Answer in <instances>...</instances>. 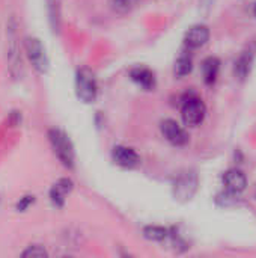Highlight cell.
I'll return each mask as SVG.
<instances>
[{
	"mask_svg": "<svg viewBox=\"0 0 256 258\" xmlns=\"http://www.w3.org/2000/svg\"><path fill=\"white\" fill-rule=\"evenodd\" d=\"M210 39V27L205 24L192 26L184 35V45L190 50H196L204 47Z\"/></svg>",
	"mask_w": 256,
	"mask_h": 258,
	"instance_id": "obj_7",
	"label": "cell"
},
{
	"mask_svg": "<svg viewBox=\"0 0 256 258\" xmlns=\"http://www.w3.org/2000/svg\"><path fill=\"white\" fill-rule=\"evenodd\" d=\"M202 77L207 85H213L217 80L220 71V60L216 56H210L202 62Z\"/></svg>",
	"mask_w": 256,
	"mask_h": 258,
	"instance_id": "obj_13",
	"label": "cell"
},
{
	"mask_svg": "<svg viewBox=\"0 0 256 258\" xmlns=\"http://www.w3.org/2000/svg\"><path fill=\"white\" fill-rule=\"evenodd\" d=\"M139 0H110L112 9L118 14H127L136 8Z\"/></svg>",
	"mask_w": 256,
	"mask_h": 258,
	"instance_id": "obj_16",
	"label": "cell"
},
{
	"mask_svg": "<svg viewBox=\"0 0 256 258\" xmlns=\"http://www.w3.org/2000/svg\"><path fill=\"white\" fill-rule=\"evenodd\" d=\"M48 139H50L51 147H53L56 156L59 157V160L66 168H72L74 166L75 153H74V147H72L69 138L66 136V133H63L59 128H51L48 132Z\"/></svg>",
	"mask_w": 256,
	"mask_h": 258,
	"instance_id": "obj_2",
	"label": "cell"
},
{
	"mask_svg": "<svg viewBox=\"0 0 256 258\" xmlns=\"http://www.w3.org/2000/svg\"><path fill=\"white\" fill-rule=\"evenodd\" d=\"M169 231L164 227H158V225H149L143 230V236L149 240L154 242H161L167 237Z\"/></svg>",
	"mask_w": 256,
	"mask_h": 258,
	"instance_id": "obj_15",
	"label": "cell"
},
{
	"mask_svg": "<svg viewBox=\"0 0 256 258\" xmlns=\"http://www.w3.org/2000/svg\"><path fill=\"white\" fill-rule=\"evenodd\" d=\"M26 50H27V56H29L32 65L39 73H45L48 68V59H47V54H45V50H44L41 41L38 38H27Z\"/></svg>",
	"mask_w": 256,
	"mask_h": 258,
	"instance_id": "obj_6",
	"label": "cell"
},
{
	"mask_svg": "<svg viewBox=\"0 0 256 258\" xmlns=\"http://www.w3.org/2000/svg\"><path fill=\"white\" fill-rule=\"evenodd\" d=\"M112 159L118 166L122 168H134L140 163V157L136 153V150L125 147V145H118L112 151Z\"/></svg>",
	"mask_w": 256,
	"mask_h": 258,
	"instance_id": "obj_8",
	"label": "cell"
},
{
	"mask_svg": "<svg viewBox=\"0 0 256 258\" xmlns=\"http://www.w3.org/2000/svg\"><path fill=\"white\" fill-rule=\"evenodd\" d=\"M192 70H193V60H192V57L189 54H181L177 59V62H175V68H174L175 76L184 77V76L190 74Z\"/></svg>",
	"mask_w": 256,
	"mask_h": 258,
	"instance_id": "obj_14",
	"label": "cell"
},
{
	"mask_svg": "<svg viewBox=\"0 0 256 258\" xmlns=\"http://www.w3.org/2000/svg\"><path fill=\"white\" fill-rule=\"evenodd\" d=\"M160 130L166 141H169L175 147H184L189 142L187 132L175 121V119H164L160 124Z\"/></svg>",
	"mask_w": 256,
	"mask_h": 258,
	"instance_id": "obj_5",
	"label": "cell"
},
{
	"mask_svg": "<svg viewBox=\"0 0 256 258\" xmlns=\"http://www.w3.org/2000/svg\"><path fill=\"white\" fill-rule=\"evenodd\" d=\"M130 77L131 80L139 85L140 88L151 91L155 88V76L151 70L145 68V67H136L130 71Z\"/></svg>",
	"mask_w": 256,
	"mask_h": 258,
	"instance_id": "obj_10",
	"label": "cell"
},
{
	"mask_svg": "<svg viewBox=\"0 0 256 258\" xmlns=\"http://www.w3.org/2000/svg\"><path fill=\"white\" fill-rule=\"evenodd\" d=\"M199 180L195 172H183L174 183V197L181 203L190 201L198 192Z\"/></svg>",
	"mask_w": 256,
	"mask_h": 258,
	"instance_id": "obj_4",
	"label": "cell"
},
{
	"mask_svg": "<svg viewBox=\"0 0 256 258\" xmlns=\"http://www.w3.org/2000/svg\"><path fill=\"white\" fill-rule=\"evenodd\" d=\"M30 203H33V197H26L21 200V203H18V210H24Z\"/></svg>",
	"mask_w": 256,
	"mask_h": 258,
	"instance_id": "obj_19",
	"label": "cell"
},
{
	"mask_svg": "<svg viewBox=\"0 0 256 258\" xmlns=\"http://www.w3.org/2000/svg\"><path fill=\"white\" fill-rule=\"evenodd\" d=\"M75 92L83 103H94L98 95L97 77L88 67H83L75 74Z\"/></svg>",
	"mask_w": 256,
	"mask_h": 258,
	"instance_id": "obj_1",
	"label": "cell"
},
{
	"mask_svg": "<svg viewBox=\"0 0 256 258\" xmlns=\"http://www.w3.org/2000/svg\"><path fill=\"white\" fill-rule=\"evenodd\" d=\"M207 115V107L205 103L196 97V95H190L189 98L184 100L183 103V109H181V116H183V122L189 127H196L199 125L204 118Z\"/></svg>",
	"mask_w": 256,
	"mask_h": 258,
	"instance_id": "obj_3",
	"label": "cell"
},
{
	"mask_svg": "<svg viewBox=\"0 0 256 258\" xmlns=\"http://www.w3.org/2000/svg\"><path fill=\"white\" fill-rule=\"evenodd\" d=\"M223 186L228 192H232L235 195H240L246 190L247 178L243 171L234 168L223 174Z\"/></svg>",
	"mask_w": 256,
	"mask_h": 258,
	"instance_id": "obj_9",
	"label": "cell"
},
{
	"mask_svg": "<svg viewBox=\"0 0 256 258\" xmlns=\"http://www.w3.org/2000/svg\"><path fill=\"white\" fill-rule=\"evenodd\" d=\"M72 189V181L68 180V178H62L59 180L53 187H51V192H50V197H51V201L54 206L57 207H62L63 203H65V198L66 195L71 192Z\"/></svg>",
	"mask_w": 256,
	"mask_h": 258,
	"instance_id": "obj_12",
	"label": "cell"
},
{
	"mask_svg": "<svg viewBox=\"0 0 256 258\" xmlns=\"http://www.w3.org/2000/svg\"><path fill=\"white\" fill-rule=\"evenodd\" d=\"M253 15L256 17V3H255V6H253Z\"/></svg>",
	"mask_w": 256,
	"mask_h": 258,
	"instance_id": "obj_20",
	"label": "cell"
},
{
	"mask_svg": "<svg viewBox=\"0 0 256 258\" xmlns=\"http://www.w3.org/2000/svg\"><path fill=\"white\" fill-rule=\"evenodd\" d=\"M23 255L24 257H45L47 255V252H45V249H42L41 246H30L27 251H24L23 252Z\"/></svg>",
	"mask_w": 256,
	"mask_h": 258,
	"instance_id": "obj_18",
	"label": "cell"
},
{
	"mask_svg": "<svg viewBox=\"0 0 256 258\" xmlns=\"http://www.w3.org/2000/svg\"><path fill=\"white\" fill-rule=\"evenodd\" d=\"M253 59H255V51L253 50H244L240 57L237 59L235 62V76L240 79V80H244L249 74H250V70H252V65H253Z\"/></svg>",
	"mask_w": 256,
	"mask_h": 258,
	"instance_id": "obj_11",
	"label": "cell"
},
{
	"mask_svg": "<svg viewBox=\"0 0 256 258\" xmlns=\"http://www.w3.org/2000/svg\"><path fill=\"white\" fill-rule=\"evenodd\" d=\"M237 200H238V195H235L232 192H228V190L223 192V194H220V195H217V198H216L217 204L222 206V207H229V206L235 204Z\"/></svg>",
	"mask_w": 256,
	"mask_h": 258,
	"instance_id": "obj_17",
	"label": "cell"
}]
</instances>
